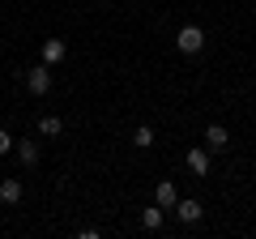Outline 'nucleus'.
I'll return each mask as SVG.
<instances>
[{
  "label": "nucleus",
  "instance_id": "7ed1b4c3",
  "mask_svg": "<svg viewBox=\"0 0 256 239\" xmlns=\"http://www.w3.org/2000/svg\"><path fill=\"white\" fill-rule=\"evenodd\" d=\"M210 166H214V162H210V150H201V146L188 150V171H192V175H210Z\"/></svg>",
  "mask_w": 256,
  "mask_h": 239
},
{
  "label": "nucleus",
  "instance_id": "39448f33",
  "mask_svg": "<svg viewBox=\"0 0 256 239\" xmlns=\"http://www.w3.org/2000/svg\"><path fill=\"white\" fill-rule=\"evenodd\" d=\"M205 146H210V150H226L230 146L226 128H222V124H210V128H205Z\"/></svg>",
  "mask_w": 256,
  "mask_h": 239
},
{
  "label": "nucleus",
  "instance_id": "ddd939ff",
  "mask_svg": "<svg viewBox=\"0 0 256 239\" xmlns=\"http://www.w3.org/2000/svg\"><path fill=\"white\" fill-rule=\"evenodd\" d=\"M9 150H13V137H9L4 128H0V154H9Z\"/></svg>",
  "mask_w": 256,
  "mask_h": 239
},
{
  "label": "nucleus",
  "instance_id": "6e6552de",
  "mask_svg": "<svg viewBox=\"0 0 256 239\" xmlns=\"http://www.w3.org/2000/svg\"><path fill=\"white\" fill-rule=\"evenodd\" d=\"M0 201H4V205H18L22 201V180H4V184H0Z\"/></svg>",
  "mask_w": 256,
  "mask_h": 239
},
{
  "label": "nucleus",
  "instance_id": "f8f14e48",
  "mask_svg": "<svg viewBox=\"0 0 256 239\" xmlns=\"http://www.w3.org/2000/svg\"><path fill=\"white\" fill-rule=\"evenodd\" d=\"M18 158H22V166H34V162H38V146H34V141H22V146H18Z\"/></svg>",
  "mask_w": 256,
  "mask_h": 239
},
{
  "label": "nucleus",
  "instance_id": "9d476101",
  "mask_svg": "<svg viewBox=\"0 0 256 239\" xmlns=\"http://www.w3.org/2000/svg\"><path fill=\"white\" fill-rule=\"evenodd\" d=\"M132 146L150 150V146H154V128H150V124H137V128H132Z\"/></svg>",
  "mask_w": 256,
  "mask_h": 239
},
{
  "label": "nucleus",
  "instance_id": "1a4fd4ad",
  "mask_svg": "<svg viewBox=\"0 0 256 239\" xmlns=\"http://www.w3.org/2000/svg\"><path fill=\"white\" fill-rule=\"evenodd\" d=\"M38 132H43V137H60V132H64V120L60 116H43V120H38Z\"/></svg>",
  "mask_w": 256,
  "mask_h": 239
},
{
  "label": "nucleus",
  "instance_id": "0eeeda50",
  "mask_svg": "<svg viewBox=\"0 0 256 239\" xmlns=\"http://www.w3.org/2000/svg\"><path fill=\"white\" fill-rule=\"evenodd\" d=\"M175 214H180V222H201V201H175Z\"/></svg>",
  "mask_w": 256,
  "mask_h": 239
},
{
  "label": "nucleus",
  "instance_id": "9b49d317",
  "mask_svg": "<svg viewBox=\"0 0 256 239\" xmlns=\"http://www.w3.org/2000/svg\"><path fill=\"white\" fill-rule=\"evenodd\" d=\"M141 226H146V230H158V226H162V205H154V210H141Z\"/></svg>",
  "mask_w": 256,
  "mask_h": 239
},
{
  "label": "nucleus",
  "instance_id": "f257e3e1",
  "mask_svg": "<svg viewBox=\"0 0 256 239\" xmlns=\"http://www.w3.org/2000/svg\"><path fill=\"white\" fill-rule=\"evenodd\" d=\"M175 47H180L184 56H196V52L205 47V30H201V26H184L180 34H175Z\"/></svg>",
  "mask_w": 256,
  "mask_h": 239
},
{
  "label": "nucleus",
  "instance_id": "20e7f679",
  "mask_svg": "<svg viewBox=\"0 0 256 239\" xmlns=\"http://www.w3.org/2000/svg\"><path fill=\"white\" fill-rule=\"evenodd\" d=\"M64 52H68V47H64V38H47V43H43V64H60Z\"/></svg>",
  "mask_w": 256,
  "mask_h": 239
},
{
  "label": "nucleus",
  "instance_id": "423d86ee",
  "mask_svg": "<svg viewBox=\"0 0 256 239\" xmlns=\"http://www.w3.org/2000/svg\"><path fill=\"white\" fill-rule=\"evenodd\" d=\"M154 201L162 205V210H175V201H180V196H175V184H171V180H162V184L154 188Z\"/></svg>",
  "mask_w": 256,
  "mask_h": 239
},
{
  "label": "nucleus",
  "instance_id": "f03ea898",
  "mask_svg": "<svg viewBox=\"0 0 256 239\" xmlns=\"http://www.w3.org/2000/svg\"><path fill=\"white\" fill-rule=\"evenodd\" d=\"M26 90L30 94H47V90H52V68H47V64L30 68V73H26Z\"/></svg>",
  "mask_w": 256,
  "mask_h": 239
}]
</instances>
